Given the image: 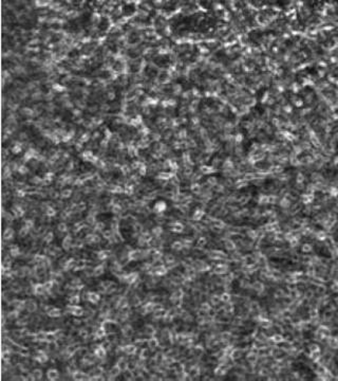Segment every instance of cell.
<instances>
[{"label":"cell","instance_id":"21","mask_svg":"<svg viewBox=\"0 0 338 381\" xmlns=\"http://www.w3.org/2000/svg\"><path fill=\"white\" fill-rule=\"evenodd\" d=\"M58 228H59V230L60 231H66V224H61L60 226H58Z\"/></svg>","mask_w":338,"mask_h":381},{"label":"cell","instance_id":"6","mask_svg":"<svg viewBox=\"0 0 338 381\" xmlns=\"http://www.w3.org/2000/svg\"><path fill=\"white\" fill-rule=\"evenodd\" d=\"M48 315L50 316V317H52V318H57V317H59V316H60V310H59V309H57V308H51L50 310H49V312H48Z\"/></svg>","mask_w":338,"mask_h":381},{"label":"cell","instance_id":"18","mask_svg":"<svg viewBox=\"0 0 338 381\" xmlns=\"http://www.w3.org/2000/svg\"><path fill=\"white\" fill-rule=\"evenodd\" d=\"M84 374L83 373H81V372H75V374H74V379H76V380H79V379H84Z\"/></svg>","mask_w":338,"mask_h":381},{"label":"cell","instance_id":"8","mask_svg":"<svg viewBox=\"0 0 338 381\" xmlns=\"http://www.w3.org/2000/svg\"><path fill=\"white\" fill-rule=\"evenodd\" d=\"M154 271H155V274L157 275H163L167 272V269H166L164 266H161V267H157V269H154Z\"/></svg>","mask_w":338,"mask_h":381},{"label":"cell","instance_id":"4","mask_svg":"<svg viewBox=\"0 0 338 381\" xmlns=\"http://www.w3.org/2000/svg\"><path fill=\"white\" fill-rule=\"evenodd\" d=\"M88 300L90 301L91 303H94L96 304L97 302L99 301V295L95 292H89L88 293Z\"/></svg>","mask_w":338,"mask_h":381},{"label":"cell","instance_id":"11","mask_svg":"<svg viewBox=\"0 0 338 381\" xmlns=\"http://www.w3.org/2000/svg\"><path fill=\"white\" fill-rule=\"evenodd\" d=\"M13 234H14V232H13L12 229H11V228L6 229L5 232H4V234H3L4 239H11V238L13 237Z\"/></svg>","mask_w":338,"mask_h":381},{"label":"cell","instance_id":"9","mask_svg":"<svg viewBox=\"0 0 338 381\" xmlns=\"http://www.w3.org/2000/svg\"><path fill=\"white\" fill-rule=\"evenodd\" d=\"M36 360L38 361V362H46L47 360H48V357H47V355L44 353H39L38 355L36 356Z\"/></svg>","mask_w":338,"mask_h":381},{"label":"cell","instance_id":"3","mask_svg":"<svg viewBox=\"0 0 338 381\" xmlns=\"http://www.w3.org/2000/svg\"><path fill=\"white\" fill-rule=\"evenodd\" d=\"M44 290H46V288H44V285H42V284H37L34 286V293L36 295H42V293L44 292Z\"/></svg>","mask_w":338,"mask_h":381},{"label":"cell","instance_id":"17","mask_svg":"<svg viewBox=\"0 0 338 381\" xmlns=\"http://www.w3.org/2000/svg\"><path fill=\"white\" fill-rule=\"evenodd\" d=\"M26 308L29 309V311H31V312H33V311H34L35 309H36V304H35L34 302H31V304H30V305H26Z\"/></svg>","mask_w":338,"mask_h":381},{"label":"cell","instance_id":"13","mask_svg":"<svg viewBox=\"0 0 338 381\" xmlns=\"http://www.w3.org/2000/svg\"><path fill=\"white\" fill-rule=\"evenodd\" d=\"M79 302V296L78 295H73L72 298H70V304L71 305H76L78 304Z\"/></svg>","mask_w":338,"mask_h":381},{"label":"cell","instance_id":"5","mask_svg":"<svg viewBox=\"0 0 338 381\" xmlns=\"http://www.w3.org/2000/svg\"><path fill=\"white\" fill-rule=\"evenodd\" d=\"M94 354H95V356H97L98 358H103L106 356V349L104 348L103 346H98L94 351Z\"/></svg>","mask_w":338,"mask_h":381},{"label":"cell","instance_id":"10","mask_svg":"<svg viewBox=\"0 0 338 381\" xmlns=\"http://www.w3.org/2000/svg\"><path fill=\"white\" fill-rule=\"evenodd\" d=\"M165 209H166V206H165L164 202H157V206H155V208H154V210L157 211V213H160V212H163Z\"/></svg>","mask_w":338,"mask_h":381},{"label":"cell","instance_id":"14","mask_svg":"<svg viewBox=\"0 0 338 381\" xmlns=\"http://www.w3.org/2000/svg\"><path fill=\"white\" fill-rule=\"evenodd\" d=\"M10 253L12 254V256H18L19 255V249L18 247H12L10 250Z\"/></svg>","mask_w":338,"mask_h":381},{"label":"cell","instance_id":"7","mask_svg":"<svg viewBox=\"0 0 338 381\" xmlns=\"http://www.w3.org/2000/svg\"><path fill=\"white\" fill-rule=\"evenodd\" d=\"M171 231H173V232H182L183 231V226L180 222H174L171 226Z\"/></svg>","mask_w":338,"mask_h":381},{"label":"cell","instance_id":"12","mask_svg":"<svg viewBox=\"0 0 338 381\" xmlns=\"http://www.w3.org/2000/svg\"><path fill=\"white\" fill-rule=\"evenodd\" d=\"M135 351H136V347L133 346V345H128L125 348V351L128 355H133V354L135 353Z\"/></svg>","mask_w":338,"mask_h":381},{"label":"cell","instance_id":"2","mask_svg":"<svg viewBox=\"0 0 338 381\" xmlns=\"http://www.w3.org/2000/svg\"><path fill=\"white\" fill-rule=\"evenodd\" d=\"M47 376H48V378L50 380H56V379H58V378H59V373H58V371H57V369H49V371H48V373H47Z\"/></svg>","mask_w":338,"mask_h":381},{"label":"cell","instance_id":"16","mask_svg":"<svg viewBox=\"0 0 338 381\" xmlns=\"http://www.w3.org/2000/svg\"><path fill=\"white\" fill-rule=\"evenodd\" d=\"M41 376H42V373L39 369H36V371L33 372V377H34V379H40Z\"/></svg>","mask_w":338,"mask_h":381},{"label":"cell","instance_id":"19","mask_svg":"<svg viewBox=\"0 0 338 381\" xmlns=\"http://www.w3.org/2000/svg\"><path fill=\"white\" fill-rule=\"evenodd\" d=\"M161 233H162V228H160V227H157V228L153 229V234H154L155 236L161 235Z\"/></svg>","mask_w":338,"mask_h":381},{"label":"cell","instance_id":"20","mask_svg":"<svg viewBox=\"0 0 338 381\" xmlns=\"http://www.w3.org/2000/svg\"><path fill=\"white\" fill-rule=\"evenodd\" d=\"M148 344H149V346L150 347H155L157 346V341L155 340V339H152V340L148 341Z\"/></svg>","mask_w":338,"mask_h":381},{"label":"cell","instance_id":"1","mask_svg":"<svg viewBox=\"0 0 338 381\" xmlns=\"http://www.w3.org/2000/svg\"><path fill=\"white\" fill-rule=\"evenodd\" d=\"M123 13L125 16H131L135 13V5L132 3H127L123 8Z\"/></svg>","mask_w":338,"mask_h":381},{"label":"cell","instance_id":"15","mask_svg":"<svg viewBox=\"0 0 338 381\" xmlns=\"http://www.w3.org/2000/svg\"><path fill=\"white\" fill-rule=\"evenodd\" d=\"M182 248H183V245L181 242H175L172 244V249H174V250H181Z\"/></svg>","mask_w":338,"mask_h":381}]
</instances>
